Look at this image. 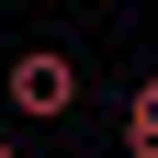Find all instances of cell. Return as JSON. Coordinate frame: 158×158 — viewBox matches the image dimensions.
Wrapping results in <instances>:
<instances>
[{
	"instance_id": "obj_3",
	"label": "cell",
	"mask_w": 158,
	"mask_h": 158,
	"mask_svg": "<svg viewBox=\"0 0 158 158\" xmlns=\"http://www.w3.org/2000/svg\"><path fill=\"white\" fill-rule=\"evenodd\" d=\"M0 158H23V147H11V124H0Z\"/></svg>"
},
{
	"instance_id": "obj_2",
	"label": "cell",
	"mask_w": 158,
	"mask_h": 158,
	"mask_svg": "<svg viewBox=\"0 0 158 158\" xmlns=\"http://www.w3.org/2000/svg\"><path fill=\"white\" fill-rule=\"evenodd\" d=\"M124 158H158V79L124 90Z\"/></svg>"
},
{
	"instance_id": "obj_4",
	"label": "cell",
	"mask_w": 158,
	"mask_h": 158,
	"mask_svg": "<svg viewBox=\"0 0 158 158\" xmlns=\"http://www.w3.org/2000/svg\"><path fill=\"white\" fill-rule=\"evenodd\" d=\"M102 11H113V0H102Z\"/></svg>"
},
{
	"instance_id": "obj_1",
	"label": "cell",
	"mask_w": 158,
	"mask_h": 158,
	"mask_svg": "<svg viewBox=\"0 0 158 158\" xmlns=\"http://www.w3.org/2000/svg\"><path fill=\"white\" fill-rule=\"evenodd\" d=\"M11 113L23 124H68L79 113V56L68 45H23L11 56Z\"/></svg>"
}]
</instances>
